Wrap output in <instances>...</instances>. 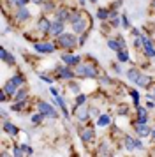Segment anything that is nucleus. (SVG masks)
<instances>
[{"instance_id": "de8ad7c7", "label": "nucleus", "mask_w": 155, "mask_h": 157, "mask_svg": "<svg viewBox=\"0 0 155 157\" xmlns=\"http://www.w3.org/2000/svg\"><path fill=\"white\" fill-rule=\"evenodd\" d=\"M148 97H150V99H152V97H153V99H155V88H153V94H150V95H148Z\"/></svg>"}, {"instance_id": "49530a36", "label": "nucleus", "mask_w": 155, "mask_h": 157, "mask_svg": "<svg viewBox=\"0 0 155 157\" xmlns=\"http://www.w3.org/2000/svg\"><path fill=\"white\" fill-rule=\"evenodd\" d=\"M42 79H44V81H46V83H51V78H48V76H41Z\"/></svg>"}, {"instance_id": "ddd939ff", "label": "nucleus", "mask_w": 155, "mask_h": 157, "mask_svg": "<svg viewBox=\"0 0 155 157\" xmlns=\"http://www.w3.org/2000/svg\"><path fill=\"white\" fill-rule=\"evenodd\" d=\"M81 140L85 143H88L93 140V129H83V132H81Z\"/></svg>"}, {"instance_id": "72a5a7b5", "label": "nucleus", "mask_w": 155, "mask_h": 157, "mask_svg": "<svg viewBox=\"0 0 155 157\" xmlns=\"http://www.w3.org/2000/svg\"><path fill=\"white\" fill-rule=\"evenodd\" d=\"M6 62H7V64H11V65H14V57H11V55H7Z\"/></svg>"}, {"instance_id": "7ed1b4c3", "label": "nucleus", "mask_w": 155, "mask_h": 157, "mask_svg": "<svg viewBox=\"0 0 155 157\" xmlns=\"http://www.w3.org/2000/svg\"><path fill=\"white\" fill-rule=\"evenodd\" d=\"M39 111L44 115H48V117H51V118H56L58 117V113H56V109L51 104H48V102H41L39 104Z\"/></svg>"}, {"instance_id": "5701e85b", "label": "nucleus", "mask_w": 155, "mask_h": 157, "mask_svg": "<svg viewBox=\"0 0 155 157\" xmlns=\"http://www.w3.org/2000/svg\"><path fill=\"white\" fill-rule=\"evenodd\" d=\"M108 16H109V13H108V11H104V9L97 11V18H99V20H106Z\"/></svg>"}, {"instance_id": "39448f33", "label": "nucleus", "mask_w": 155, "mask_h": 157, "mask_svg": "<svg viewBox=\"0 0 155 157\" xmlns=\"http://www.w3.org/2000/svg\"><path fill=\"white\" fill-rule=\"evenodd\" d=\"M141 39H143V48L146 51V55L148 57H155V48H153V44H152V41L145 36H141Z\"/></svg>"}, {"instance_id": "aec40b11", "label": "nucleus", "mask_w": 155, "mask_h": 157, "mask_svg": "<svg viewBox=\"0 0 155 157\" xmlns=\"http://www.w3.org/2000/svg\"><path fill=\"white\" fill-rule=\"evenodd\" d=\"M109 117H108V115H100V117H99V120H97V125L99 127H104V125H108V124H109Z\"/></svg>"}, {"instance_id": "4c0bfd02", "label": "nucleus", "mask_w": 155, "mask_h": 157, "mask_svg": "<svg viewBox=\"0 0 155 157\" xmlns=\"http://www.w3.org/2000/svg\"><path fill=\"white\" fill-rule=\"evenodd\" d=\"M86 43V34H83V36L79 37V44H85Z\"/></svg>"}, {"instance_id": "f257e3e1", "label": "nucleus", "mask_w": 155, "mask_h": 157, "mask_svg": "<svg viewBox=\"0 0 155 157\" xmlns=\"http://www.w3.org/2000/svg\"><path fill=\"white\" fill-rule=\"evenodd\" d=\"M76 74L78 76H83V78H95L97 76V71L88 64H78Z\"/></svg>"}, {"instance_id": "412c9836", "label": "nucleus", "mask_w": 155, "mask_h": 157, "mask_svg": "<svg viewBox=\"0 0 155 157\" xmlns=\"http://www.w3.org/2000/svg\"><path fill=\"white\" fill-rule=\"evenodd\" d=\"M141 74H139V71H136V69H130V71L127 72V78L130 79V81H136V79L139 78Z\"/></svg>"}, {"instance_id": "c756f323", "label": "nucleus", "mask_w": 155, "mask_h": 157, "mask_svg": "<svg viewBox=\"0 0 155 157\" xmlns=\"http://www.w3.org/2000/svg\"><path fill=\"white\" fill-rule=\"evenodd\" d=\"M69 88L72 90V92H79V85L74 83V81H70V83H69Z\"/></svg>"}, {"instance_id": "393cba45", "label": "nucleus", "mask_w": 155, "mask_h": 157, "mask_svg": "<svg viewBox=\"0 0 155 157\" xmlns=\"http://www.w3.org/2000/svg\"><path fill=\"white\" fill-rule=\"evenodd\" d=\"M11 81H14L16 85H23V81H25V79L21 78L20 74H16V76H13V78H11Z\"/></svg>"}, {"instance_id": "1a4fd4ad", "label": "nucleus", "mask_w": 155, "mask_h": 157, "mask_svg": "<svg viewBox=\"0 0 155 157\" xmlns=\"http://www.w3.org/2000/svg\"><path fill=\"white\" fill-rule=\"evenodd\" d=\"M34 48L39 53H51V51H55V46L53 44H35Z\"/></svg>"}, {"instance_id": "f704fd0d", "label": "nucleus", "mask_w": 155, "mask_h": 157, "mask_svg": "<svg viewBox=\"0 0 155 157\" xmlns=\"http://www.w3.org/2000/svg\"><path fill=\"white\" fill-rule=\"evenodd\" d=\"M21 108H23V102L20 101L18 104H14V106H13V109H14V111H18V109H21Z\"/></svg>"}, {"instance_id": "ea45409f", "label": "nucleus", "mask_w": 155, "mask_h": 157, "mask_svg": "<svg viewBox=\"0 0 155 157\" xmlns=\"http://www.w3.org/2000/svg\"><path fill=\"white\" fill-rule=\"evenodd\" d=\"M49 92H51V95H53V97H56V95H58V90H56L55 86H53V88H51Z\"/></svg>"}, {"instance_id": "c9c22d12", "label": "nucleus", "mask_w": 155, "mask_h": 157, "mask_svg": "<svg viewBox=\"0 0 155 157\" xmlns=\"http://www.w3.org/2000/svg\"><path fill=\"white\" fill-rule=\"evenodd\" d=\"M23 154H25V152H23V148H21V147L14 150V155H23Z\"/></svg>"}, {"instance_id": "473e14b6", "label": "nucleus", "mask_w": 155, "mask_h": 157, "mask_svg": "<svg viewBox=\"0 0 155 157\" xmlns=\"http://www.w3.org/2000/svg\"><path fill=\"white\" fill-rule=\"evenodd\" d=\"M130 95L134 97V101H136V104L139 106V95H138V92H130Z\"/></svg>"}, {"instance_id": "b1692460", "label": "nucleus", "mask_w": 155, "mask_h": 157, "mask_svg": "<svg viewBox=\"0 0 155 157\" xmlns=\"http://www.w3.org/2000/svg\"><path fill=\"white\" fill-rule=\"evenodd\" d=\"M99 154H100V155H109V150H108V145H106V143H102V145H100Z\"/></svg>"}, {"instance_id": "f03ea898", "label": "nucleus", "mask_w": 155, "mask_h": 157, "mask_svg": "<svg viewBox=\"0 0 155 157\" xmlns=\"http://www.w3.org/2000/svg\"><path fill=\"white\" fill-rule=\"evenodd\" d=\"M58 43L62 44L63 48H74L78 41L72 34H62V36H58Z\"/></svg>"}, {"instance_id": "9d476101", "label": "nucleus", "mask_w": 155, "mask_h": 157, "mask_svg": "<svg viewBox=\"0 0 155 157\" xmlns=\"http://www.w3.org/2000/svg\"><path fill=\"white\" fill-rule=\"evenodd\" d=\"M136 131H138V134L139 136H148L150 134V127H148L146 124H136Z\"/></svg>"}, {"instance_id": "7c9ffc66", "label": "nucleus", "mask_w": 155, "mask_h": 157, "mask_svg": "<svg viewBox=\"0 0 155 157\" xmlns=\"http://www.w3.org/2000/svg\"><path fill=\"white\" fill-rule=\"evenodd\" d=\"M44 11H48V13H51V11H55V6H53L51 2H48V4H44Z\"/></svg>"}, {"instance_id": "9b49d317", "label": "nucleus", "mask_w": 155, "mask_h": 157, "mask_svg": "<svg viewBox=\"0 0 155 157\" xmlns=\"http://www.w3.org/2000/svg\"><path fill=\"white\" fill-rule=\"evenodd\" d=\"M39 30L44 32V34H49V30H51V21H48L46 18H42L41 21H39Z\"/></svg>"}, {"instance_id": "3c124183", "label": "nucleus", "mask_w": 155, "mask_h": 157, "mask_svg": "<svg viewBox=\"0 0 155 157\" xmlns=\"http://www.w3.org/2000/svg\"><path fill=\"white\" fill-rule=\"evenodd\" d=\"M153 7H155V0H153Z\"/></svg>"}, {"instance_id": "c03bdc74", "label": "nucleus", "mask_w": 155, "mask_h": 157, "mask_svg": "<svg viewBox=\"0 0 155 157\" xmlns=\"http://www.w3.org/2000/svg\"><path fill=\"white\" fill-rule=\"evenodd\" d=\"M118 43L122 44V48H123V46H125V41H123V37H118Z\"/></svg>"}, {"instance_id": "2f4dec72", "label": "nucleus", "mask_w": 155, "mask_h": 157, "mask_svg": "<svg viewBox=\"0 0 155 157\" xmlns=\"http://www.w3.org/2000/svg\"><path fill=\"white\" fill-rule=\"evenodd\" d=\"M21 148H23V152H25V154H28V155H30V154L34 152V150H32V147H28V145H23Z\"/></svg>"}, {"instance_id": "6ab92c4d", "label": "nucleus", "mask_w": 155, "mask_h": 157, "mask_svg": "<svg viewBox=\"0 0 155 157\" xmlns=\"http://www.w3.org/2000/svg\"><path fill=\"white\" fill-rule=\"evenodd\" d=\"M125 148L127 150H136V140H132L130 136H125Z\"/></svg>"}, {"instance_id": "79ce46f5", "label": "nucleus", "mask_w": 155, "mask_h": 157, "mask_svg": "<svg viewBox=\"0 0 155 157\" xmlns=\"http://www.w3.org/2000/svg\"><path fill=\"white\" fill-rule=\"evenodd\" d=\"M100 83H104V85H108V83H109V79L106 78V76H102V78H100Z\"/></svg>"}, {"instance_id": "4468645a", "label": "nucleus", "mask_w": 155, "mask_h": 157, "mask_svg": "<svg viewBox=\"0 0 155 157\" xmlns=\"http://www.w3.org/2000/svg\"><path fill=\"white\" fill-rule=\"evenodd\" d=\"M16 86H18V85H16L14 81H11V79H9V81L6 83V86H4V90H6L9 95H14V94H16Z\"/></svg>"}, {"instance_id": "a19ab883", "label": "nucleus", "mask_w": 155, "mask_h": 157, "mask_svg": "<svg viewBox=\"0 0 155 157\" xmlns=\"http://www.w3.org/2000/svg\"><path fill=\"white\" fill-rule=\"evenodd\" d=\"M136 148H139V150L143 148V143H141L139 140H136Z\"/></svg>"}, {"instance_id": "58836bf2", "label": "nucleus", "mask_w": 155, "mask_h": 157, "mask_svg": "<svg viewBox=\"0 0 155 157\" xmlns=\"http://www.w3.org/2000/svg\"><path fill=\"white\" fill-rule=\"evenodd\" d=\"M16 4H18V6H20V7H23V6H25V4H28V0H18V2H16Z\"/></svg>"}, {"instance_id": "a211bd4d", "label": "nucleus", "mask_w": 155, "mask_h": 157, "mask_svg": "<svg viewBox=\"0 0 155 157\" xmlns=\"http://www.w3.org/2000/svg\"><path fill=\"white\" fill-rule=\"evenodd\" d=\"M150 81H152V78H150V76H139V78L136 79L134 83H138L139 86H148V85H150Z\"/></svg>"}, {"instance_id": "bb28decb", "label": "nucleus", "mask_w": 155, "mask_h": 157, "mask_svg": "<svg viewBox=\"0 0 155 157\" xmlns=\"http://www.w3.org/2000/svg\"><path fill=\"white\" fill-rule=\"evenodd\" d=\"M23 99H27V92L25 90H20V92L16 94V101H23Z\"/></svg>"}, {"instance_id": "cd10ccee", "label": "nucleus", "mask_w": 155, "mask_h": 157, "mask_svg": "<svg viewBox=\"0 0 155 157\" xmlns=\"http://www.w3.org/2000/svg\"><path fill=\"white\" fill-rule=\"evenodd\" d=\"M85 101H86V95H85V94H79V95L76 97V102H78V104H85Z\"/></svg>"}, {"instance_id": "0eeeda50", "label": "nucleus", "mask_w": 155, "mask_h": 157, "mask_svg": "<svg viewBox=\"0 0 155 157\" xmlns=\"http://www.w3.org/2000/svg\"><path fill=\"white\" fill-rule=\"evenodd\" d=\"M62 60L65 62V65H78L79 64V57H76V55H62Z\"/></svg>"}, {"instance_id": "f8f14e48", "label": "nucleus", "mask_w": 155, "mask_h": 157, "mask_svg": "<svg viewBox=\"0 0 155 157\" xmlns=\"http://www.w3.org/2000/svg\"><path fill=\"white\" fill-rule=\"evenodd\" d=\"M4 131H6L7 134H11V136L18 134V127H16V125H13L11 122H4Z\"/></svg>"}, {"instance_id": "e433bc0d", "label": "nucleus", "mask_w": 155, "mask_h": 157, "mask_svg": "<svg viewBox=\"0 0 155 157\" xmlns=\"http://www.w3.org/2000/svg\"><path fill=\"white\" fill-rule=\"evenodd\" d=\"M0 55H2V60H6L9 53H7V50H4V48H2V51H0Z\"/></svg>"}, {"instance_id": "a878e982", "label": "nucleus", "mask_w": 155, "mask_h": 157, "mask_svg": "<svg viewBox=\"0 0 155 157\" xmlns=\"http://www.w3.org/2000/svg\"><path fill=\"white\" fill-rule=\"evenodd\" d=\"M42 118H44V113H41V111H39V115H34V117H32V122H34V124H39Z\"/></svg>"}, {"instance_id": "37998d69", "label": "nucleus", "mask_w": 155, "mask_h": 157, "mask_svg": "<svg viewBox=\"0 0 155 157\" xmlns=\"http://www.w3.org/2000/svg\"><path fill=\"white\" fill-rule=\"evenodd\" d=\"M111 25H113V27H118V20H116V18H113V21H111Z\"/></svg>"}, {"instance_id": "423d86ee", "label": "nucleus", "mask_w": 155, "mask_h": 157, "mask_svg": "<svg viewBox=\"0 0 155 157\" xmlns=\"http://www.w3.org/2000/svg\"><path fill=\"white\" fill-rule=\"evenodd\" d=\"M72 29H74V32H78V34H83L85 29H86V21L79 16V18H76V20L72 21Z\"/></svg>"}, {"instance_id": "dca6fc26", "label": "nucleus", "mask_w": 155, "mask_h": 157, "mask_svg": "<svg viewBox=\"0 0 155 157\" xmlns=\"http://www.w3.org/2000/svg\"><path fill=\"white\" fill-rule=\"evenodd\" d=\"M108 48H109V50H113V51H116V53L123 50V48H122V44H120L118 41H113V39H109V41H108Z\"/></svg>"}, {"instance_id": "2eb2a0df", "label": "nucleus", "mask_w": 155, "mask_h": 157, "mask_svg": "<svg viewBox=\"0 0 155 157\" xmlns=\"http://www.w3.org/2000/svg\"><path fill=\"white\" fill-rule=\"evenodd\" d=\"M78 118L81 122H85V120H88V109L85 106H79L78 108Z\"/></svg>"}, {"instance_id": "6e6552de", "label": "nucleus", "mask_w": 155, "mask_h": 157, "mask_svg": "<svg viewBox=\"0 0 155 157\" xmlns=\"http://www.w3.org/2000/svg\"><path fill=\"white\" fill-rule=\"evenodd\" d=\"M58 72H60V78H62V79L74 78V72L69 69V65H67V67H58Z\"/></svg>"}, {"instance_id": "603ef678", "label": "nucleus", "mask_w": 155, "mask_h": 157, "mask_svg": "<svg viewBox=\"0 0 155 157\" xmlns=\"http://www.w3.org/2000/svg\"><path fill=\"white\" fill-rule=\"evenodd\" d=\"M118 2H120V0H118Z\"/></svg>"}, {"instance_id": "20e7f679", "label": "nucleus", "mask_w": 155, "mask_h": 157, "mask_svg": "<svg viewBox=\"0 0 155 157\" xmlns=\"http://www.w3.org/2000/svg\"><path fill=\"white\" fill-rule=\"evenodd\" d=\"M49 34H51V36H62L63 34V21L62 20H58V18H56L55 21H51V30H49Z\"/></svg>"}, {"instance_id": "8fccbe9b", "label": "nucleus", "mask_w": 155, "mask_h": 157, "mask_svg": "<svg viewBox=\"0 0 155 157\" xmlns=\"http://www.w3.org/2000/svg\"><path fill=\"white\" fill-rule=\"evenodd\" d=\"M9 2H18V0H9Z\"/></svg>"}, {"instance_id": "a18cd8bd", "label": "nucleus", "mask_w": 155, "mask_h": 157, "mask_svg": "<svg viewBox=\"0 0 155 157\" xmlns=\"http://www.w3.org/2000/svg\"><path fill=\"white\" fill-rule=\"evenodd\" d=\"M118 113H120V115H122V113H127V106H125V108H120Z\"/></svg>"}, {"instance_id": "f3484780", "label": "nucleus", "mask_w": 155, "mask_h": 157, "mask_svg": "<svg viewBox=\"0 0 155 157\" xmlns=\"http://www.w3.org/2000/svg\"><path fill=\"white\" fill-rule=\"evenodd\" d=\"M30 18V13H28L27 7H20V11H18V20L20 21H25V20H28Z\"/></svg>"}, {"instance_id": "4be33fe9", "label": "nucleus", "mask_w": 155, "mask_h": 157, "mask_svg": "<svg viewBox=\"0 0 155 157\" xmlns=\"http://www.w3.org/2000/svg\"><path fill=\"white\" fill-rule=\"evenodd\" d=\"M118 60L120 62H127V60H129V53H127V51H118Z\"/></svg>"}, {"instance_id": "09e8293b", "label": "nucleus", "mask_w": 155, "mask_h": 157, "mask_svg": "<svg viewBox=\"0 0 155 157\" xmlns=\"http://www.w3.org/2000/svg\"><path fill=\"white\" fill-rule=\"evenodd\" d=\"M153 141H155V131H153Z\"/></svg>"}, {"instance_id": "c85d7f7f", "label": "nucleus", "mask_w": 155, "mask_h": 157, "mask_svg": "<svg viewBox=\"0 0 155 157\" xmlns=\"http://www.w3.org/2000/svg\"><path fill=\"white\" fill-rule=\"evenodd\" d=\"M122 27H123V29H130V23H129V18H127V16L122 18Z\"/></svg>"}]
</instances>
